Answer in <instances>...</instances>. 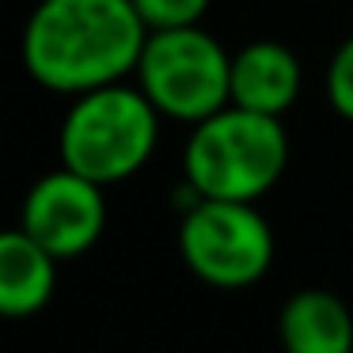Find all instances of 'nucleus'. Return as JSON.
I'll use <instances>...</instances> for the list:
<instances>
[{
    "label": "nucleus",
    "instance_id": "obj_2",
    "mask_svg": "<svg viewBox=\"0 0 353 353\" xmlns=\"http://www.w3.org/2000/svg\"><path fill=\"white\" fill-rule=\"evenodd\" d=\"M285 163L289 133L281 118L236 103L201 118L183 148V179L201 198L259 201L277 186Z\"/></svg>",
    "mask_w": 353,
    "mask_h": 353
},
{
    "label": "nucleus",
    "instance_id": "obj_7",
    "mask_svg": "<svg viewBox=\"0 0 353 353\" xmlns=\"http://www.w3.org/2000/svg\"><path fill=\"white\" fill-rule=\"evenodd\" d=\"M304 72L289 46L274 39L247 42L232 54V103L259 114L281 118L300 99Z\"/></svg>",
    "mask_w": 353,
    "mask_h": 353
},
{
    "label": "nucleus",
    "instance_id": "obj_10",
    "mask_svg": "<svg viewBox=\"0 0 353 353\" xmlns=\"http://www.w3.org/2000/svg\"><path fill=\"white\" fill-rule=\"evenodd\" d=\"M213 0H133L137 16L148 31H171V27H194L205 19Z\"/></svg>",
    "mask_w": 353,
    "mask_h": 353
},
{
    "label": "nucleus",
    "instance_id": "obj_8",
    "mask_svg": "<svg viewBox=\"0 0 353 353\" xmlns=\"http://www.w3.org/2000/svg\"><path fill=\"white\" fill-rule=\"evenodd\" d=\"M57 259L23 228H0V319H31L54 300Z\"/></svg>",
    "mask_w": 353,
    "mask_h": 353
},
{
    "label": "nucleus",
    "instance_id": "obj_1",
    "mask_svg": "<svg viewBox=\"0 0 353 353\" xmlns=\"http://www.w3.org/2000/svg\"><path fill=\"white\" fill-rule=\"evenodd\" d=\"M148 27L133 0H39L27 16L19 57L34 84L84 95L137 69Z\"/></svg>",
    "mask_w": 353,
    "mask_h": 353
},
{
    "label": "nucleus",
    "instance_id": "obj_9",
    "mask_svg": "<svg viewBox=\"0 0 353 353\" xmlns=\"http://www.w3.org/2000/svg\"><path fill=\"white\" fill-rule=\"evenodd\" d=\"M277 338L285 353H353V312L327 289H300L281 304Z\"/></svg>",
    "mask_w": 353,
    "mask_h": 353
},
{
    "label": "nucleus",
    "instance_id": "obj_4",
    "mask_svg": "<svg viewBox=\"0 0 353 353\" xmlns=\"http://www.w3.org/2000/svg\"><path fill=\"white\" fill-rule=\"evenodd\" d=\"M133 77L171 122L198 125L232 103V54L201 23L148 31Z\"/></svg>",
    "mask_w": 353,
    "mask_h": 353
},
{
    "label": "nucleus",
    "instance_id": "obj_3",
    "mask_svg": "<svg viewBox=\"0 0 353 353\" xmlns=\"http://www.w3.org/2000/svg\"><path fill=\"white\" fill-rule=\"evenodd\" d=\"M160 118L152 99L125 80L72 95V107L57 130V156L65 168L99 186L122 183L152 160Z\"/></svg>",
    "mask_w": 353,
    "mask_h": 353
},
{
    "label": "nucleus",
    "instance_id": "obj_11",
    "mask_svg": "<svg viewBox=\"0 0 353 353\" xmlns=\"http://www.w3.org/2000/svg\"><path fill=\"white\" fill-rule=\"evenodd\" d=\"M327 103L338 118L353 122V39H345L327 65Z\"/></svg>",
    "mask_w": 353,
    "mask_h": 353
},
{
    "label": "nucleus",
    "instance_id": "obj_6",
    "mask_svg": "<svg viewBox=\"0 0 353 353\" xmlns=\"http://www.w3.org/2000/svg\"><path fill=\"white\" fill-rule=\"evenodd\" d=\"M107 186L77 175L72 168H57L42 175L27 190L19 209V228L31 232L57 262L88 254L107 228Z\"/></svg>",
    "mask_w": 353,
    "mask_h": 353
},
{
    "label": "nucleus",
    "instance_id": "obj_5",
    "mask_svg": "<svg viewBox=\"0 0 353 353\" xmlns=\"http://www.w3.org/2000/svg\"><path fill=\"white\" fill-rule=\"evenodd\" d=\"M179 254L213 289H251L274 266V228L259 201L198 198L179 213Z\"/></svg>",
    "mask_w": 353,
    "mask_h": 353
}]
</instances>
